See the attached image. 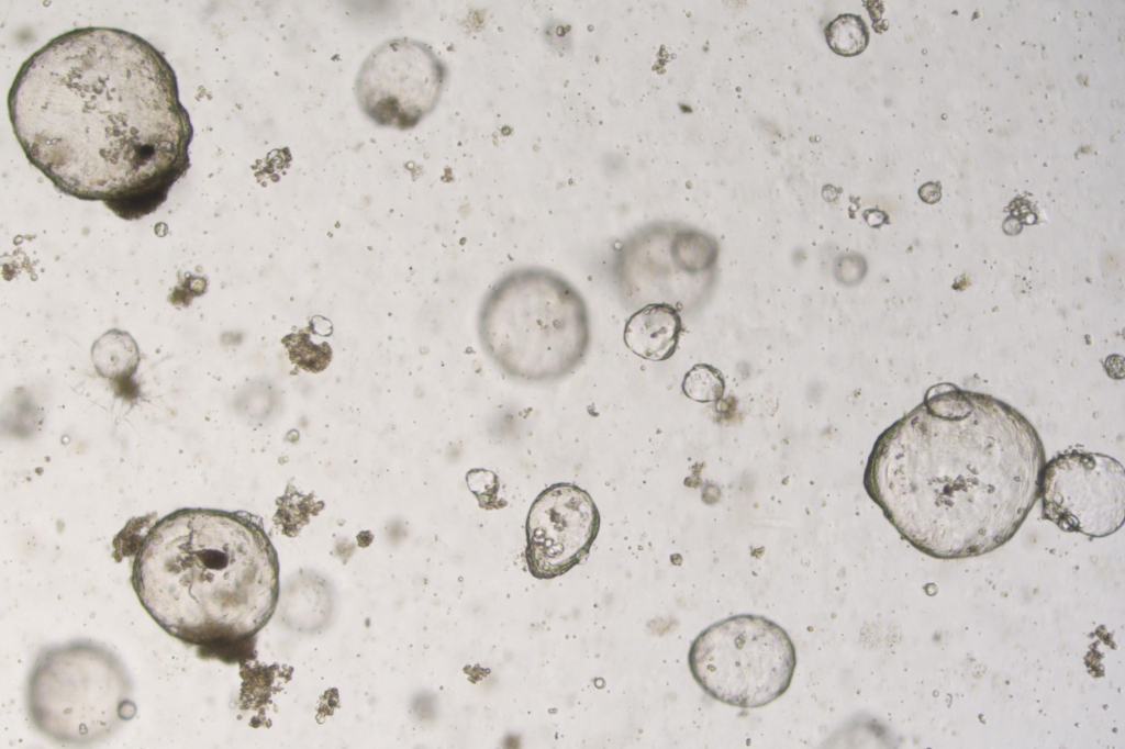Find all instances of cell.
Wrapping results in <instances>:
<instances>
[{"label":"cell","instance_id":"4","mask_svg":"<svg viewBox=\"0 0 1125 749\" xmlns=\"http://www.w3.org/2000/svg\"><path fill=\"white\" fill-rule=\"evenodd\" d=\"M481 346L508 377L548 382L571 373L590 346V315L580 292L557 272L511 271L486 294L478 314Z\"/></svg>","mask_w":1125,"mask_h":749},{"label":"cell","instance_id":"8","mask_svg":"<svg viewBox=\"0 0 1125 749\" xmlns=\"http://www.w3.org/2000/svg\"><path fill=\"white\" fill-rule=\"evenodd\" d=\"M1039 498L1045 518L1062 530L1104 537L1124 522L1125 471L1111 456L1066 451L1045 463Z\"/></svg>","mask_w":1125,"mask_h":749},{"label":"cell","instance_id":"2","mask_svg":"<svg viewBox=\"0 0 1125 749\" xmlns=\"http://www.w3.org/2000/svg\"><path fill=\"white\" fill-rule=\"evenodd\" d=\"M1045 463L1036 428L1017 410L946 387L878 437L864 483L912 546L962 559L1015 535L1039 498Z\"/></svg>","mask_w":1125,"mask_h":749},{"label":"cell","instance_id":"14","mask_svg":"<svg viewBox=\"0 0 1125 749\" xmlns=\"http://www.w3.org/2000/svg\"><path fill=\"white\" fill-rule=\"evenodd\" d=\"M468 485L476 494L481 507H502L498 501L500 483L498 476L490 470L474 469L468 473Z\"/></svg>","mask_w":1125,"mask_h":749},{"label":"cell","instance_id":"3","mask_svg":"<svg viewBox=\"0 0 1125 749\" xmlns=\"http://www.w3.org/2000/svg\"><path fill=\"white\" fill-rule=\"evenodd\" d=\"M278 560L252 518L215 508H180L157 521L135 554L131 582L149 616L178 640L236 646L271 617Z\"/></svg>","mask_w":1125,"mask_h":749},{"label":"cell","instance_id":"11","mask_svg":"<svg viewBox=\"0 0 1125 749\" xmlns=\"http://www.w3.org/2000/svg\"><path fill=\"white\" fill-rule=\"evenodd\" d=\"M828 46L843 56L860 54L868 45L869 32L865 21L856 14H840L825 29Z\"/></svg>","mask_w":1125,"mask_h":749},{"label":"cell","instance_id":"1","mask_svg":"<svg viewBox=\"0 0 1125 749\" xmlns=\"http://www.w3.org/2000/svg\"><path fill=\"white\" fill-rule=\"evenodd\" d=\"M8 109L26 158L59 191L126 221L156 211L190 167L193 126L176 74L124 30L51 40L20 67Z\"/></svg>","mask_w":1125,"mask_h":749},{"label":"cell","instance_id":"9","mask_svg":"<svg viewBox=\"0 0 1125 749\" xmlns=\"http://www.w3.org/2000/svg\"><path fill=\"white\" fill-rule=\"evenodd\" d=\"M600 529V514L591 495L569 482L543 490L532 503L525 525L524 558L536 579L560 577L590 552Z\"/></svg>","mask_w":1125,"mask_h":749},{"label":"cell","instance_id":"13","mask_svg":"<svg viewBox=\"0 0 1125 749\" xmlns=\"http://www.w3.org/2000/svg\"><path fill=\"white\" fill-rule=\"evenodd\" d=\"M290 357L296 364L310 371L322 370L328 362L331 351L327 345H315L309 335L297 333L285 339Z\"/></svg>","mask_w":1125,"mask_h":749},{"label":"cell","instance_id":"6","mask_svg":"<svg viewBox=\"0 0 1125 749\" xmlns=\"http://www.w3.org/2000/svg\"><path fill=\"white\" fill-rule=\"evenodd\" d=\"M689 668L712 698L738 708H758L789 689L795 648L775 622L739 614L710 625L691 644Z\"/></svg>","mask_w":1125,"mask_h":749},{"label":"cell","instance_id":"12","mask_svg":"<svg viewBox=\"0 0 1125 749\" xmlns=\"http://www.w3.org/2000/svg\"><path fill=\"white\" fill-rule=\"evenodd\" d=\"M724 390L723 374L716 368L705 364L693 366L682 381L683 393L697 402L719 401L723 396Z\"/></svg>","mask_w":1125,"mask_h":749},{"label":"cell","instance_id":"7","mask_svg":"<svg viewBox=\"0 0 1125 749\" xmlns=\"http://www.w3.org/2000/svg\"><path fill=\"white\" fill-rule=\"evenodd\" d=\"M445 78V66L430 46L410 38H393L367 56L358 71L355 92L370 120L404 130L433 111Z\"/></svg>","mask_w":1125,"mask_h":749},{"label":"cell","instance_id":"5","mask_svg":"<svg viewBox=\"0 0 1125 749\" xmlns=\"http://www.w3.org/2000/svg\"><path fill=\"white\" fill-rule=\"evenodd\" d=\"M130 685L105 650L76 645L52 650L36 664L29 707L36 727L62 742L86 744L108 734L127 709Z\"/></svg>","mask_w":1125,"mask_h":749},{"label":"cell","instance_id":"10","mask_svg":"<svg viewBox=\"0 0 1125 749\" xmlns=\"http://www.w3.org/2000/svg\"><path fill=\"white\" fill-rule=\"evenodd\" d=\"M682 329L678 310L669 303H648L627 320L623 339L638 357L662 361L676 351Z\"/></svg>","mask_w":1125,"mask_h":749}]
</instances>
